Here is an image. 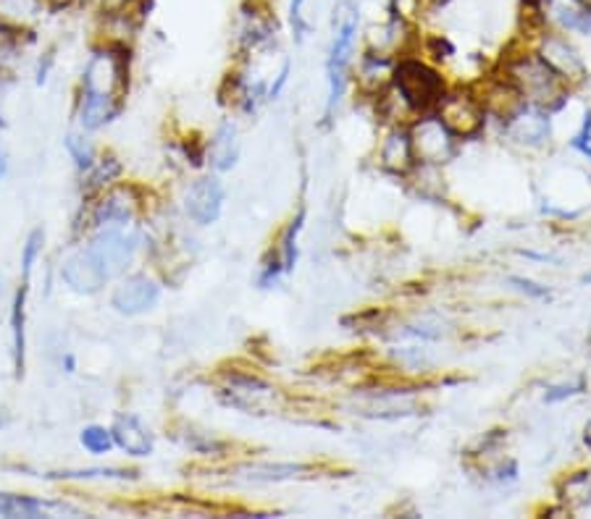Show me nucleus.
<instances>
[{"mask_svg": "<svg viewBox=\"0 0 591 519\" xmlns=\"http://www.w3.org/2000/svg\"><path fill=\"white\" fill-rule=\"evenodd\" d=\"M129 56L124 45H106L95 51L81 74L79 124L85 132H98L121 113L127 95Z\"/></svg>", "mask_w": 591, "mask_h": 519, "instance_id": "f257e3e1", "label": "nucleus"}, {"mask_svg": "<svg viewBox=\"0 0 591 519\" xmlns=\"http://www.w3.org/2000/svg\"><path fill=\"white\" fill-rule=\"evenodd\" d=\"M505 77L518 87L528 106L552 111L566 102L568 85L536 53H521L505 64Z\"/></svg>", "mask_w": 591, "mask_h": 519, "instance_id": "f03ea898", "label": "nucleus"}, {"mask_svg": "<svg viewBox=\"0 0 591 519\" xmlns=\"http://www.w3.org/2000/svg\"><path fill=\"white\" fill-rule=\"evenodd\" d=\"M392 87L403 95V100L418 115L434 111L441 95H445V81L439 74L416 58H403L394 64Z\"/></svg>", "mask_w": 591, "mask_h": 519, "instance_id": "7ed1b4c3", "label": "nucleus"}, {"mask_svg": "<svg viewBox=\"0 0 591 519\" xmlns=\"http://www.w3.org/2000/svg\"><path fill=\"white\" fill-rule=\"evenodd\" d=\"M411 145L413 155H416V163H426V166H445L455 158L458 153V136H455L450 129H447L437 119V113L424 115V119L413 121L411 129Z\"/></svg>", "mask_w": 591, "mask_h": 519, "instance_id": "20e7f679", "label": "nucleus"}, {"mask_svg": "<svg viewBox=\"0 0 591 519\" xmlns=\"http://www.w3.org/2000/svg\"><path fill=\"white\" fill-rule=\"evenodd\" d=\"M434 113H437V119L450 129L458 140H471V136H475L481 129H484L486 121L484 106H481L479 98L468 90L441 95Z\"/></svg>", "mask_w": 591, "mask_h": 519, "instance_id": "39448f33", "label": "nucleus"}, {"mask_svg": "<svg viewBox=\"0 0 591 519\" xmlns=\"http://www.w3.org/2000/svg\"><path fill=\"white\" fill-rule=\"evenodd\" d=\"M85 250L111 281L113 276H121L138 255V236L127 234V229H98Z\"/></svg>", "mask_w": 591, "mask_h": 519, "instance_id": "423d86ee", "label": "nucleus"}, {"mask_svg": "<svg viewBox=\"0 0 591 519\" xmlns=\"http://www.w3.org/2000/svg\"><path fill=\"white\" fill-rule=\"evenodd\" d=\"M355 40H358V13L350 11L339 19L335 43H331V53H329V64H326V71H329V111H335L337 102L342 100Z\"/></svg>", "mask_w": 591, "mask_h": 519, "instance_id": "0eeeda50", "label": "nucleus"}, {"mask_svg": "<svg viewBox=\"0 0 591 519\" xmlns=\"http://www.w3.org/2000/svg\"><path fill=\"white\" fill-rule=\"evenodd\" d=\"M161 299V284L147 273H134V276L121 278V284L111 294V307L119 316H142L153 310Z\"/></svg>", "mask_w": 591, "mask_h": 519, "instance_id": "6e6552de", "label": "nucleus"}, {"mask_svg": "<svg viewBox=\"0 0 591 519\" xmlns=\"http://www.w3.org/2000/svg\"><path fill=\"white\" fill-rule=\"evenodd\" d=\"M227 189L216 176H200L185 192V213L197 227H210L221 218Z\"/></svg>", "mask_w": 591, "mask_h": 519, "instance_id": "1a4fd4ad", "label": "nucleus"}, {"mask_svg": "<svg viewBox=\"0 0 591 519\" xmlns=\"http://www.w3.org/2000/svg\"><path fill=\"white\" fill-rule=\"evenodd\" d=\"M536 56L545 60L557 77L566 81V85H579V81H583V77H587V66H583L581 56L560 32L547 30L545 34H541Z\"/></svg>", "mask_w": 591, "mask_h": 519, "instance_id": "9d476101", "label": "nucleus"}, {"mask_svg": "<svg viewBox=\"0 0 591 519\" xmlns=\"http://www.w3.org/2000/svg\"><path fill=\"white\" fill-rule=\"evenodd\" d=\"M140 200L132 187H113L95 202L92 227L95 229H127L138 218Z\"/></svg>", "mask_w": 591, "mask_h": 519, "instance_id": "9b49d317", "label": "nucleus"}, {"mask_svg": "<svg viewBox=\"0 0 591 519\" xmlns=\"http://www.w3.org/2000/svg\"><path fill=\"white\" fill-rule=\"evenodd\" d=\"M61 278H64V284L69 286L72 291L85 294V297H92V294L103 291L108 284V276L100 270V265L95 263L90 252L85 247L64 260V265H61Z\"/></svg>", "mask_w": 591, "mask_h": 519, "instance_id": "f8f14e48", "label": "nucleus"}, {"mask_svg": "<svg viewBox=\"0 0 591 519\" xmlns=\"http://www.w3.org/2000/svg\"><path fill=\"white\" fill-rule=\"evenodd\" d=\"M539 11L545 22L560 32L591 34V5L587 0H545Z\"/></svg>", "mask_w": 591, "mask_h": 519, "instance_id": "ddd939ff", "label": "nucleus"}, {"mask_svg": "<svg viewBox=\"0 0 591 519\" xmlns=\"http://www.w3.org/2000/svg\"><path fill=\"white\" fill-rule=\"evenodd\" d=\"M475 98H479V102L484 106L486 113L497 115V119L505 121V124L513 119V115H518L523 108L528 106L526 98H523V95L518 92V87H515L507 77L489 81V85L484 87V92L475 95Z\"/></svg>", "mask_w": 591, "mask_h": 519, "instance_id": "4468645a", "label": "nucleus"}, {"mask_svg": "<svg viewBox=\"0 0 591 519\" xmlns=\"http://www.w3.org/2000/svg\"><path fill=\"white\" fill-rule=\"evenodd\" d=\"M379 163L394 176L411 174L413 166H416V155H413L407 126H392L390 132H386L382 147H379Z\"/></svg>", "mask_w": 591, "mask_h": 519, "instance_id": "2eb2a0df", "label": "nucleus"}, {"mask_svg": "<svg viewBox=\"0 0 591 519\" xmlns=\"http://www.w3.org/2000/svg\"><path fill=\"white\" fill-rule=\"evenodd\" d=\"M113 433V443H117V449L129 454V456H151L153 454V433L151 428L142 422L138 415H119L117 422H113L111 428Z\"/></svg>", "mask_w": 591, "mask_h": 519, "instance_id": "dca6fc26", "label": "nucleus"}, {"mask_svg": "<svg viewBox=\"0 0 591 519\" xmlns=\"http://www.w3.org/2000/svg\"><path fill=\"white\" fill-rule=\"evenodd\" d=\"M507 134L526 147H539L549 140V111L536 106H526L518 115H513L505 124Z\"/></svg>", "mask_w": 591, "mask_h": 519, "instance_id": "f3484780", "label": "nucleus"}, {"mask_svg": "<svg viewBox=\"0 0 591 519\" xmlns=\"http://www.w3.org/2000/svg\"><path fill=\"white\" fill-rule=\"evenodd\" d=\"M26 291H30V284L22 281L11 305V352L17 378H22L26 367Z\"/></svg>", "mask_w": 591, "mask_h": 519, "instance_id": "a211bd4d", "label": "nucleus"}, {"mask_svg": "<svg viewBox=\"0 0 591 519\" xmlns=\"http://www.w3.org/2000/svg\"><path fill=\"white\" fill-rule=\"evenodd\" d=\"M394 77V60L390 56H379V53H365L358 68V85L360 90L376 98L386 87H392Z\"/></svg>", "mask_w": 591, "mask_h": 519, "instance_id": "6ab92c4d", "label": "nucleus"}, {"mask_svg": "<svg viewBox=\"0 0 591 519\" xmlns=\"http://www.w3.org/2000/svg\"><path fill=\"white\" fill-rule=\"evenodd\" d=\"M237 158H240V140H237V126L232 121L219 126L214 140H210L208 147V163L216 170H232L237 166Z\"/></svg>", "mask_w": 591, "mask_h": 519, "instance_id": "aec40b11", "label": "nucleus"}, {"mask_svg": "<svg viewBox=\"0 0 591 519\" xmlns=\"http://www.w3.org/2000/svg\"><path fill=\"white\" fill-rule=\"evenodd\" d=\"M53 509H66L58 507V504L45 501V498H35L26 494H9V490H0V517H43Z\"/></svg>", "mask_w": 591, "mask_h": 519, "instance_id": "412c9836", "label": "nucleus"}, {"mask_svg": "<svg viewBox=\"0 0 591 519\" xmlns=\"http://www.w3.org/2000/svg\"><path fill=\"white\" fill-rule=\"evenodd\" d=\"M47 9L45 0H0V22L26 30Z\"/></svg>", "mask_w": 591, "mask_h": 519, "instance_id": "4be33fe9", "label": "nucleus"}, {"mask_svg": "<svg viewBox=\"0 0 591 519\" xmlns=\"http://www.w3.org/2000/svg\"><path fill=\"white\" fill-rule=\"evenodd\" d=\"M244 477L250 481H292V477H303L310 473L308 464H253V467L242 470Z\"/></svg>", "mask_w": 591, "mask_h": 519, "instance_id": "5701e85b", "label": "nucleus"}, {"mask_svg": "<svg viewBox=\"0 0 591 519\" xmlns=\"http://www.w3.org/2000/svg\"><path fill=\"white\" fill-rule=\"evenodd\" d=\"M560 501L568 509H583L591 504V473L568 475L560 486Z\"/></svg>", "mask_w": 591, "mask_h": 519, "instance_id": "b1692460", "label": "nucleus"}, {"mask_svg": "<svg viewBox=\"0 0 591 519\" xmlns=\"http://www.w3.org/2000/svg\"><path fill=\"white\" fill-rule=\"evenodd\" d=\"M79 443H81V449H85V452L92 454V456H106L108 452H113V449H117L111 428H106V426L81 428Z\"/></svg>", "mask_w": 591, "mask_h": 519, "instance_id": "393cba45", "label": "nucleus"}, {"mask_svg": "<svg viewBox=\"0 0 591 519\" xmlns=\"http://www.w3.org/2000/svg\"><path fill=\"white\" fill-rule=\"evenodd\" d=\"M43 250H45V231L43 229L30 231V236H26V242H24V247H22V276H24V284H30L32 270H35V265L40 263V257H43Z\"/></svg>", "mask_w": 591, "mask_h": 519, "instance_id": "a878e982", "label": "nucleus"}, {"mask_svg": "<svg viewBox=\"0 0 591 519\" xmlns=\"http://www.w3.org/2000/svg\"><path fill=\"white\" fill-rule=\"evenodd\" d=\"M64 145H66V153L72 155L74 166H77L79 170H90L95 166V161H98L95 158V147L81 134H69L64 140Z\"/></svg>", "mask_w": 591, "mask_h": 519, "instance_id": "bb28decb", "label": "nucleus"}, {"mask_svg": "<svg viewBox=\"0 0 591 519\" xmlns=\"http://www.w3.org/2000/svg\"><path fill=\"white\" fill-rule=\"evenodd\" d=\"M581 388H583V384H562V386H552V388H547L545 399L549 401V405H555V401L570 399V396L581 394Z\"/></svg>", "mask_w": 591, "mask_h": 519, "instance_id": "cd10ccee", "label": "nucleus"}, {"mask_svg": "<svg viewBox=\"0 0 591 519\" xmlns=\"http://www.w3.org/2000/svg\"><path fill=\"white\" fill-rule=\"evenodd\" d=\"M573 147L579 150V153L589 155V158H591V113L587 115V121H583V129H581V132L576 134Z\"/></svg>", "mask_w": 591, "mask_h": 519, "instance_id": "c85d7f7f", "label": "nucleus"}, {"mask_svg": "<svg viewBox=\"0 0 591 519\" xmlns=\"http://www.w3.org/2000/svg\"><path fill=\"white\" fill-rule=\"evenodd\" d=\"M303 5H305V0H292V26H295V32L300 34V37L310 30L308 22H305Z\"/></svg>", "mask_w": 591, "mask_h": 519, "instance_id": "c756f323", "label": "nucleus"}, {"mask_svg": "<svg viewBox=\"0 0 591 519\" xmlns=\"http://www.w3.org/2000/svg\"><path fill=\"white\" fill-rule=\"evenodd\" d=\"M511 281H513L515 286H518V289H521V291L532 294V297H539V299H545V297H549L547 286H539V284L528 281V278H511Z\"/></svg>", "mask_w": 591, "mask_h": 519, "instance_id": "7c9ffc66", "label": "nucleus"}, {"mask_svg": "<svg viewBox=\"0 0 591 519\" xmlns=\"http://www.w3.org/2000/svg\"><path fill=\"white\" fill-rule=\"evenodd\" d=\"M95 3H98L106 13H124L132 0H95Z\"/></svg>", "mask_w": 591, "mask_h": 519, "instance_id": "2f4dec72", "label": "nucleus"}, {"mask_svg": "<svg viewBox=\"0 0 591 519\" xmlns=\"http://www.w3.org/2000/svg\"><path fill=\"white\" fill-rule=\"evenodd\" d=\"M287 77H289V64H284L282 71H278V77H276V85L269 87V98H276V95L282 92V87L287 85Z\"/></svg>", "mask_w": 591, "mask_h": 519, "instance_id": "473e14b6", "label": "nucleus"}, {"mask_svg": "<svg viewBox=\"0 0 591 519\" xmlns=\"http://www.w3.org/2000/svg\"><path fill=\"white\" fill-rule=\"evenodd\" d=\"M74 3H79V0H45L47 9H53V11L69 9V5H74Z\"/></svg>", "mask_w": 591, "mask_h": 519, "instance_id": "72a5a7b5", "label": "nucleus"}, {"mask_svg": "<svg viewBox=\"0 0 591 519\" xmlns=\"http://www.w3.org/2000/svg\"><path fill=\"white\" fill-rule=\"evenodd\" d=\"M261 92H263V85H258L255 95H261ZM250 95H253V92H244V100H248V111H250Z\"/></svg>", "mask_w": 591, "mask_h": 519, "instance_id": "f704fd0d", "label": "nucleus"}, {"mask_svg": "<svg viewBox=\"0 0 591 519\" xmlns=\"http://www.w3.org/2000/svg\"><path fill=\"white\" fill-rule=\"evenodd\" d=\"M66 373H74V357H72V354H66Z\"/></svg>", "mask_w": 591, "mask_h": 519, "instance_id": "c9c22d12", "label": "nucleus"}, {"mask_svg": "<svg viewBox=\"0 0 591 519\" xmlns=\"http://www.w3.org/2000/svg\"><path fill=\"white\" fill-rule=\"evenodd\" d=\"M6 174V161H3V153H0V176Z\"/></svg>", "mask_w": 591, "mask_h": 519, "instance_id": "e433bc0d", "label": "nucleus"}, {"mask_svg": "<svg viewBox=\"0 0 591 519\" xmlns=\"http://www.w3.org/2000/svg\"><path fill=\"white\" fill-rule=\"evenodd\" d=\"M523 3H528V5H539V3H545V0H523Z\"/></svg>", "mask_w": 591, "mask_h": 519, "instance_id": "4c0bfd02", "label": "nucleus"}, {"mask_svg": "<svg viewBox=\"0 0 591 519\" xmlns=\"http://www.w3.org/2000/svg\"><path fill=\"white\" fill-rule=\"evenodd\" d=\"M587 446H589V449H591V426H589V428H587Z\"/></svg>", "mask_w": 591, "mask_h": 519, "instance_id": "58836bf2", "label": "nucleus"}, {"mask_svg": "<svg viewBox=\"0 0 591 519\" xmlns=\"http://www.w3.org/2000/svg\"><path fill=\"white\" fill-rule=\"evenodd\" d=\"M79 3H95V0H79Z\"/></svg>", "mask_w": 591, "mask_h": 519, "instance_id": "ea45409f", "label": "nucleus"}, {"mask_svg": "<svg viewBox=\"0 0 591 519\" xmlns=\"http://www.w3.org/2000/svg\"><path fill=\"white\" fill-rule=\"evenodd\" d=\"M587 281H591V276H587Z\"/></svg>", "mask_w": 591, "mask_h": 519, "instance_id": "a19ab883", "label": "nucleus"}]
</instances>
